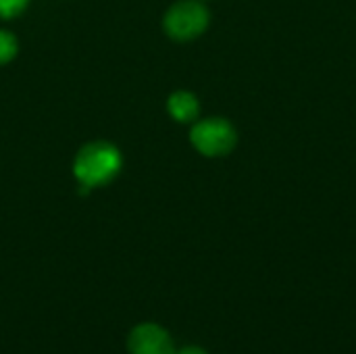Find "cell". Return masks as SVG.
I'll list each match as a JSON object with an SVG mask.
<instances>
[{"instance_id": "cell-3", "label": "cell", "mask_w": 356, "mask_h": 354, "mask_svg": "<svg viewBox=\"0 0 356 354\" xmlns=\"http://www.w3.org/2000/svg\"><path fill=\"white\" fill-rule=\"evenodd\" d=\"M190 142L202 156L209 159L227 156L238 144V131L227 119L209 117L202 121H194V127L190 131Z\"/></svg>"}, {"instance_id": "cell-5", "label": "cell", "mask_w": 356, "mask_h": 354, "mask_svg": "<svg viewBox=\"0 0 356 354\" xmlns=\"http://www.w3.org/2000/svg\"><path fill=\"white\" fill-rule=\"evenodd\" d=\"M167 108H169V115L179 123H194L200 115V102L196 94L188 90L173 92L167 100Z\"/></svg>"}, {"instance_id": "cell-8", "label": "cell", "mask_w": 356, "mask_h": 354, "mask_svg": "<svg viewBox=\"0 0 356 354\" xmlns=\"http://www.w3.org/2000/svg\"><path fill=\"white\" fill-rule=\"evenodd\" d=\"M175 354H207L202 348H198V346H186V348H181V351H175Z\"/></svg>"}, {"instance_id": "cell-7", "label": "cell", "mask_w": 356, "mask_h": 354, "mask_svg": "<svg viewBox=\"0 0 356 354\" xmlns=\"http://www.w3.org/2000/svg\"><path fill=\"white\" fill-rule=\"evenodd\" d=\"M29 0H0V19H15L27 8Z\"/></svg>"}, {"instance_id": "cell-6", "label": "cell", "mask_w": 356, "mask_h": 354, "mask_svg": "<svg viewBox=\"0 0 356 354\" xmlns=\"http://www.w3.org/2000/svg\"><path fill=\"white\" fill-rule=\"evenodd\" d=\"M19 52V42L8 29H0V65L10 63Z\"/></svg>"}, {"instance_id": "cell-1", "label": "cell", "mask_w": 356, "mask_h": 354, "mask_svg": "<svg viewBox=\"0 0 356 354\" xmlns=\"http://www.w3.org/2000/svg\"><path fill=\"white\" fill-rule=\"evenodd\" d=\"M123 167V156L119 148L104 140H94L83 144L73 161V175L79 186L90 190L111 184Z\"/></svg>"}, {"instance_id": "cell-2", "label": "cell", "mask_w": 356, "mask_h": 354, "mask_svg": "<svg viewBox=\"0 0 356 354\" xmlns=\"http://www.w3.org/2000/svg\"><path fill=\"white\" fill-rule=\"evenodd\" d=\"M211 23V13L200 0H177L163 17L165 33L175 42L200 38Z\"/></svg>"}, {"instance_id": "cell-4", "label": "cell", "mask_w": 356, "mask_h": 354, "mask_svg": "<svg viewBox=\"0 0 356 354\" xmlns=\"http://www.w3.org/2000/svg\"><path fill=\"white\" fill-rule=\"evenodd\" d=\"M129 354H175L173 338L159 323H140L129 332Z\"/></svg>"}]
</instances>
